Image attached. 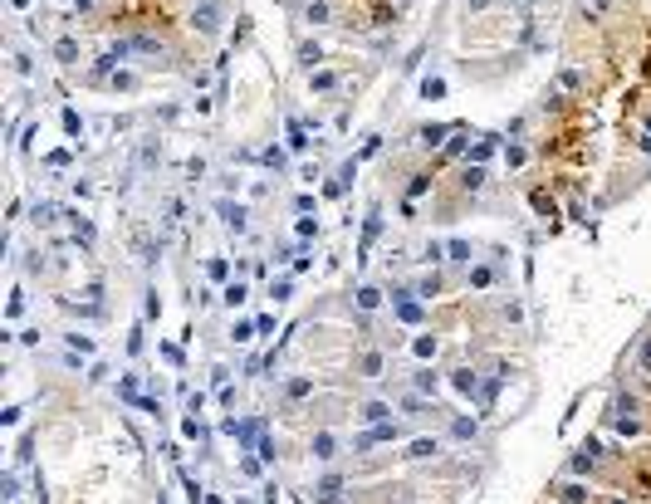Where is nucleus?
<instances>
[{
  "instance_id": "nucleus-1",
  "label": "nucleus",
  "mask_w": 651,
  "mask_h": 504,
  "mask_svg": "<svg viewBox=\"0 0 651 504\" xmlns=\"http://www.w3.org/2000/svg\"><path fill=\"white\" fill-rule=\"evenodd\" d=\"M221 10H226V0H201V6L191 10V25L201 35H215V30H221Z\"/></svg>"
},
{
  "instance_id": "nucleus-2",
  "label": "nucleus",
  "mask_w": 651,
  "mask_h": 504,
  "mask_svg": "<svg viewBox=\"0 0 651 504\" xmlns=\"http://www.w3.org/2000/svg\"><path fill=\"white\" fill-rule=\"evenodd\" d=\"M397 436H402V426H397V421H382V426L353 436V451H372V445H387V440H397Z\"/></svg>"
},
{
  "instance_id": "nucleus-3",
  "label": "nucleus",
  "mask_w": 651,
  "mask_h": 504,
  "mask_svg": "<svg viewBox=\"0 0 651 504\" xmlns=\"http://www.w3.org/2000/svg\"><path fill=\"white\" fill-rule=\"evenodd\" d=\"M568 470H573V475H592V470H598V440H583Z\"/></svg>"
},
{
  "instance_id": "nucleus-4",
  "label": "nucleus",
  "mask_w": 651,
  "mask_h": 504,
  "mask_svg": "<svg viewBox=\"0 0 651 504\" xmlns=\"http://www.w3.org/2000/svg\"><path fill=\"white\" fill-rule=\"evenodd\" d=\"M215 215H221V220H226V226H231L235 235L245 231V206H240V201H215Z\"/></svg>"
},
{
  "instance_id": "nucleus-5",
  "label": "nucleus",
  "mask_w": 651,
  "mask_h": 504,
  "mask_svg": "<svg viewBox=\"0 0 651 504\" xmlns=\"http://www.w3.org/2000/svg\"><path fill=\"white\" fill-rule=\"evenodd\" d=\"M309 456H313V461H333V456H338V436H333V431H318L313 445H309Z\"/></svg>"
},
{
  "instance_id": "nucleus-6",
  "label": "nucleus",
  "mask_w": 651,
  "mask_h": 504,
  "mask_svg": "<svg viewBox=\"0 0 651 504\" xmlns=\"http://www.w3.org/2000/svg\"><path fill=\"white\" fill-rule=\"evenodd\" d=\"M313 490H318V504H338L343 499V475H323Z\"/></svg>"
},
{
  "instance_id": "nucleus-7",
  "label": "nucleus",
  "mask_w": 651,
  "mask_h": 504,
  "mask_svg": "<svg viewBox=\"0 0 651 504\" xmlns=\"http://www.w3.org/2000/svg\"><path fill=\"white\" fill-rule=\"evenodd\" d=\"M358 416H362L367 426H382V421H392V407H387V402H362Z\"/></svg>"
},
{
  "instance_id": "nucleus-8",
  "label": "nucleus",
  "mask_w": 651,
  "mask_h": 504,
  "mask_svg": "<svg viewBox=\"0 0 651 504\" xmlns=\"http://www.w3.org/2000/svg\"><path fill=\"white\" fill-rule=\"evenodd\" d=\"M436 451H441V440H436V436H421V440H411V445H407V456H411V461H431Z\"/></svg>"
},
{
  "instance_id": "nucleus-9",
  "label": "nucleus",
  "mask_w": 651,
  "mask_h": 504,
  "mask_svg": "<svg viewBox=\"0 0 651 504\" xmlns=\"http://www.w3.org/2000/svg\"><path fill=\"white\" fill-rule=\"evenodd\" d=\"M304 20H309V25H333V6H329V0H309Z\"/></svg>"
},
{
  "instance_id": "nucleus-10",
  "label": "nucleus",
  "mask_w": 651,
  "mask_h": 504,
  "mask_svg": "<svg viewBox=\"0 0 651 504\" xmlns=\"http://www.w3.org/2000/svg\"><path fill=\"white\" fill-rule=\"evenodd\" d=\"M377 231H382V211H372V215H367V226H362V245H358V260L367 255V245L377 240Z\"/></svg>"
},
{
  "instance_id": "nucleus-11",
  "label": "nucleus",
  "mask_w": 651,
  "mask_h": 504,
  "mask_svg": "<svg viewBox=\"0 0 651 504\" xmlns=\"http://www.w3.org/2000/svg\"><path fill=\"white\" fill-rule=\"evenodd\" d=\"M558 499H563V504H587V499H592V490H587V485H578V480H568V485L558 490Z\"/></svg>"
},
{
  "instance_id": "nucleus-12",
  "label": "nucleus",
  "mask_w": 651,
  "mask_h": 504,
  "mask_svg": "<svg viewBox=\"0 0 651 504\" xmlns=\"http://www.w3.org/2000/svg\"><path fill=\"white\" fill-rule=\"evenodd\" d=\"M54 59H59V64H74V59H79V39H74V35H64L59 44H54Z\"/></svg>"
},
{
  "instance_id": "nucleus-13",
  "label": "nucleus",
  "mask_w": 651,
  "mask_h": 504,
  "mask_svg": "<svg viewBox=\"0 0 651 504\" xmlns=\"http://www.w3.org/2000/svg\"><path fill=\"white\" fill-rule=\"evenodd\" d=\"M309 88H313V93H333V88H338V74H329V69H313Z\"/></svg>"
},
{
  "instance_id": "nucleus-14",
  "label": "nucleus",
  "mask_w": 651,
  "mask_h": 504,
  "mask_svg": "<svg viewBox=\"0 0 651 504\" xmlns=\"http://www.w3.org/2000/svg\"><path fill=\"white\" fill-rule=\"evenodd\" d=\"M460 186H465V191H480V186H485V166H480V162H470L465 172H460Z\"/></svg>"
},
{
  "instance_id": "nucleus-15",
  "label": "nucleus",
  "mask_w": 651,
  "mask_h": 504,
  "mask_svg": "<svg viewBox=\"0 0 651 504\" xmlns=\"http://www.w3.org/2000/svg\"><path fill=\"white\" fill-rule=\"evenodd\" d=\"M358 372H362V377H377V372H382V353H377V348H367V353L358 358Z\"/></svg>"
},
{
  "instance_id": "nucleus-16",
  "label": "nucleus",
  "mask_w": 651,
  "mask_h": 504,
  "mask_svg": "<svg viewBox=\"0 0 651 504\" xmlns=\"http://www.w3.org/2000/svg\"><path fill=\"white\" fill-rule=\"evenodd\" d=\"M392 304H397V318L402 323H421V304H411V294L407 299H392Z\"/></svg>"
},
{
  "instance_id": "nucleus-17",
  "label": "nucleus",
  "mask_w": 651,
  "mask_h": 504,
  "mask_svg": "<svg viewBox=\"0 0 651 504\" xmlns=\"http://www.w3.org/2000/svg\"><path fill=\"white\" fill-rule=\"evenodd\" d=\"M421 98H431V103H436V98H446V79L426 74V79H421Z\"/></svg>"
},
{
  "instance_id": "nucleus-18",
  "label": "nucleus",
  "mask_w": 651,
  "mask_h": 504,
  "mask_svg": "<svg viewBox=\"0 0 651 504\" xmlns=\"http://www.w3.org/2000/svg\"><path fill=\"white\" fill-rule=\"evenodd\" d=\"M299 64H304V69L313 74V69L323 64V49H318V44H299Z\"/></svg>"
},
{
  "instance_id": "nucleus-19",
  "label": "nucleus",
  "mask_w": 651,
  "mask_h": 504,
  "mask_svg": "<svg viewBox=\"0 0 651 504\" xmlns=\"http://www.w3.org/2000/svg\"><path fill=\"white\" fill-rule=\"evenodd\" d=\"M309 391H313V382H309V377H294V382L284 387V397H289V402H304Z\"/></svg>"
},
{
  "instance_id": "nucleus-20",
  "label": "nucleus",
  "mask_w": 651,
  "mask_h": 504,
  "mask_svg": "<svg viewBox=\"0 0 651 504\" xmlns=\"http://www.w3.org/2000/svg\"><path fill=\"white\" fill-rule=\"evenodd\" d=\"M441 137H451V128H446V123H436V128L426 123V128H421V142H426V147H441Z\"/></svg>"
},
{
  "instance_id": "nucleus-21",
  "label": "nucleus",
  "mask_w": 651,
  "mask_h": 504,
  "mask_svg": "<svg viewBox=\"0 0 651 504\" xmlns=\"http://www.w3.org/2000/svg\"><path fill=\"white\" fill-rule=\"evenodd\" d=\"M69 220H74V240H79V245L88 250V245H93V226H88L84 215H69Z\"/></svg>"
},
{
  "instance_id": "nucleus-22",
  "label": "nucleus",
  "mask_w": 651,
  "mask_h": 504,
  "mask_svg": "<svg viewBox=\"0 0 651 504\" xmlns=\"http://www.w3.org/2000/svg\"><path fill=\"white\" fill-rule=\"evenodd\" d=\"M436 294H441V274H426L416 284V299H436Z\"/></svg>"
},
{
  "instance_id": "nucleus-23",
  "label": "nucleus",
  "mask_w": 651,
  "mask_h": 504,
  "mask_svg": "<svg viewBox=\"0 0 651 504\" xmlns=\"http://www.w3.org/2000/svg\"><path fill=\"white\" fill-rule=\"evenodd\" d=\"M221 299H226L231 309H240V304L250 299V289H245V284H240V279H235V284H226V294H221Z\"/></svg>"
},
{
  "instance_id": "nucleus-24",
  "label": "nucleus",
  "mask_w": 651,
  "mask_h": 504,
  "mask_svg": "<svg viewBox=\"0 0 651 504\" xmlns=\"http://www.w3.org/2000/svg\"><path fill=\"white\" fill-rule=\"evenodd\" d=\"M377 304H382V289H372V284H367V289H358V309H362V313H367V309H377Z\"/></svg>"
},
{
  "instance_id": "nucleus-25",
  "label": "nucleus",
  "mask_w": 651,
  "mask_h": 504,
  "mask_svg": "<svg viewBox=\"0 0 651 504\" xmlns=\"http://www.w3.org/2000/svg\"><path fill=\"white\" fill-rule=\"evenodd\" d=\"M289 147H294V152H304V147H309V137H304V123H299V118H289Z\"/></svg>"
},
{
  "instance_id": "nucleus-26",
  "label": "nucleus",
  "mask_w": 651,
  "mask_h": 504,
  "mask_svg": "<svg viewBox=\"0 0 651 504\" xmlns=\"http://www.w3.org/2000/svg\"><path fill=\"white\" fill-rule=\"evenodd\" d=\"M451 382H456V387H460V391H475V387H480V377H475V372H470V367H460V372H456V377H451Z\"/></svg>"
},
{
  "instance_id": "nucleus-27",
  "label": "nucleus",
  "mask_w": 651,
  "mask_h": 504,
  "mask_svg": "<svg viewBox=\"0 0 651 504\" xmlns=\"http://www.w3.org/2000/svg\"><path fill=\"white\" fill-rule=\"evenodd\" d=\"M416 387H421V391H436V387H441V377L431 372V367H421V372H416Z\"/></svg>"
},
{
  "instance_id": "nucleus-28",
  "label": "nucleus",
  "mask_w": 651,
  "mask_h": 504,
  "mask_svg": "<svg viewBox=\"0 0 651 504\" xmlns=\"http://www.w3.org/2000/svg\"><path fill=\"white\" fill-rule=\"evenodd\" d=\"M470 255H475V250H470L465 240H451V260H456V264H470Z\"/></svg>"
},
{
  "instance_id": "nucleus-29",
  "label": "nucleus",
  "mask_w": 651,
  "mask_h": 504,
  "mask_svg": "<svg viewBox=\"0 0 651 504\" xmlns=\"http://www.w3.org/2000/svg\"><path fill=\"white\" fill-rule=\"evenodd\" d=\"M637 372H641V377H651V338H646V343H641V353H637Z\"/></svg>"
},
{
  "instance_id": "nucleus-30",
  "label": "nucleus",
  "mask_w": 651,
  "mask_h": 504,
  "mask_svg": "<svg viewBox=\"0 0 651 504\" xmlns=\"http://www.w3.org/2000/svg\"><path fill=\"white\" fill-rule=\"evenodd\" d=\"M294 294V284H289V279H280V284H269V299H275V304H284Z\"/></svg>"
},
{
  "instance_id": "nucleus-31",
  "label": "nucleus",
  "mask_w": 651,
  "mask_h": 504,
  "mask_svg": "<svg viewBox=\"0 0 651 504\" xmlns=\"http://www.w3.org/2000/svg\"><path fill=\"white\" fill-rule=\"evenodd\" d=\"M637 407H641V402L632 397V391H622V397H617V411H622V416H637Z\"/></svg>"
},
{
  "instance_id": "nucleus-32",
  "label": "nucleus",
  "mask_w": 651,
  "mask_h": 504,
  "mask_svg": "<svg viewBox=\"0 0 651 504\" xmlns=\"http://www.w3.org/2000/svg\"><path fill=\"white\" fill-rule=\"evenodd\" d=\"M490 279H495V274L485 269V264H475V269H470V284H475V289H485V284H490Z\"/></svg>"
},
{
  "instance_id": "nucleus-33",
  "label": "nucleus",
  "mask_w": 651,
  "mask_h": 504,
  "mask_svg": "<svg viewBox=\"0 0 651 504\" xmlns=\"http://www.w3.org/2000/svg\"><path fill=\"white\" fill-rule=\"evenodd\" d=\"M475 431H480V426H475V421H470V416H456V436H460V440H470V436H475Z\"/></svg>"
},
{
  "instance_id": "nucleus-34",
  "label": "nucleus",
  "mask_w": 651,
  "mask_h": 504,
  "mask_svg": "<svg viewBox=\"0 0 651 504\" xmlns=\"http://www.w3.org/2000/svg\"><path fill=\"white\" fill-rule=\"evenodd\" d=\"M255 333H260L255 323H235V333H231V338H235V343H250V338H255Z\"/></svg>"
},
{
  "instance_id": "nucleus-35",
  "label": "nucleus",
  "mask_w": 651,
  "mask_h": 504,
  "mask_svg": "<svg viewBox=\"0 0 651 504\" xmlns=\"http://www.w3.org/2000/svg\"><path fill=\"white\" fill-rule=\"evenodd\" d=\"M411 348H416V358H431V353H436V338H416Z\"/></svg>"
},
{
  "instance_id": "nucleus-36",
  "label": "nucleus",
  "mask_w": 651,
  "mask_h": 504,
  "mask_svg": "<svg viewBox=\"0 0 651 504\" xmlns=\"http://www.w3.org/2000/svg\"><path fill=\"white\" fill-rule=\"evenodd\" d=\"M485 6H490V0H465V10H485Z\"/></svg>"
}]
</instances>
